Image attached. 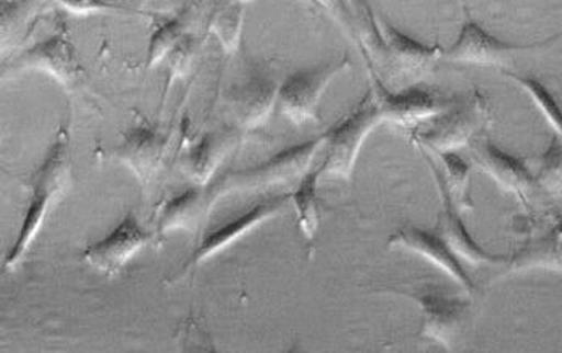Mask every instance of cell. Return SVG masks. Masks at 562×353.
<instances>
[{
	"mask_svg": "<svg viewBox=\"0 0 562 353\" xmlns=\"http://www.w3.org/2000/svg\"><path fill=\"white\" fill-rule=\"evenodd\" d=\"M68 171H70L68 129L60 128L49 152L31 176L29 207H26L19 238H16L12 250L5 255V263H3L5 270L19 265L29 252L31 242L36 238L37 231L49 212L50 204L56 201L57 195L64 191L65 184H67Z\"/></svg>",
	"mask_w": 562,
	"mask_h": 353,
	"instance_id": "obj_1",
	"label": "cell"
},
{
	"mask_svg": "<svg viewBox=\"0 0 562 353\" xmlns=\"http://www.w3.org/2000/svg\"><path fill=\"white\" fill-rule=\"evenodd\" d=\"M492 119V107L482 92L474 91L461 104L411 132V139L430 153L456 152L468 146Z\"/></svg>",
	"mask_w": 562,
	"mask_h": 353,
	"instance_id": "obj_2",
	"label": "cell"
},
{
	"mask_svg": "<svg viewBox=\"0 0 562 353\" xmlns=\"http://www.w3.org/2000/svg\"><path fill=\"white\" fill-rule=\"evenodd\" d=\"M383 123L375 91L369 89L356 109L327 132V159L321 164L324 178L351 180L364 140L376 126Z\"/></svg>",
	"mask_w": 562,
	"mask_h": 353,
	"instance_id": "obj_3",
	"label": "cell"
},
{
	"mask_svg": "<svg viewBox=\"0 0 562 353\" xmlns=\"http://www.w3.org/2000/svg\"><path fill=\"white\" fill-rule=\"evenodd\" d=\"M382 294L409 297L419 304L422 310L420 338L440 342L451 348L452 339L458 334L462 318L468 310L469 301L459 294H452L445 287L427 281L404 284L401 287H386Z\"/></svg>",
	"mask_w": 562,
	"mask_h": 353,
	"instance_id": "obj_4",
	"label": "cell"
},
{
	"mask_svg": "<svg viewBox=\"0 0 562 353\" xmlns=\"http://www.w3.org/2000/svg\"><path fill=\"white\" fill-rule=\"evenodd\" d=\"M351 68L349 57L322 65V67L307 68L290 75L280 84L279 107L281 115L301 126L304 123H318V105L322 95L327 91L330 82Z\"/></svg>",
	"mask_w": 562,
	"mask_h": 353,
	"instance_id": "obj_5",
	"label": "cell"
},
{
	"mask_svg": "<svg viewBox=\"0 0 562 353\" xmlns=\"http://www.w3.org/2000/svg\"><path fill=\"white\" fill-rule=\"evenodd\" d=\"M562 33L554 34L548 39L533 44H509L483 30L479 23L469 20L462 26L458 39L450 49L443 50V60L451 64L477 65V67H498L505 70V67L513 61L514 55L530 53V50L541 49L548 44L560 39Z\"/></svg>",
	"mask_w": 562,
	"mask_h": 353,
	"instance_id": "obj_6",
	"label": "cell"
},
{
	"mask_svg": "<svg viewBox=\"0 0 562 353\" xmlns=\"http://www.w3.org/2000/svg\"><path fill=\"white\" fill-rule=\"evenodd\" d=\"M327 144V133L306 140V143L296 144V146L286 147L280 150L276 156L270 157L266 162L256 164V167L246 168V170L235 171L226 176V183L229 186L259 187L276 186V184L290 183L293 180L306 176L310 173L315 153L321 147Z\"/></svg>",
	"mask_w": 562,
	"mask_h": 353,
	"instance_id": "obj_7",
	"label": "cell"
},
{
	"mask_svg": "<svg viewBox=\"0 0 562 353\" xmlns=\"http://www.w3.org/2000/svg\"><path fill=\"white\" fill-rule=\"evenodd\" d=\"M373 91L379 101L383 122L393 123L411 132L443 115L456 104L431 89L406 88L392 92L376 78H373Z\"/></svg>",
	"mask_w": 562,
	"mask_h": 353,
	"instance_id": "obj_8",
	"label": "cell"
},
{
	"mask_svg": "<svg viewBox=\"0 0 562 353\" xmlns=\"http://www.w3.org/2000/svg\"><path fill=\"white\" fill-rule=\"evenodd\" d=\"M380 30L389 49V68L382 82L389 80L396 86L400 82L403 89L419 82L434 67L438 58L443 57L440 46H427L401 33L385 19L379 16Z\"/></svg>",
	"mask_w": 562,
	"mask_h": 353,
	"instance_id": "obj_9",
	"label": "cell"
},
{
	"mask_svg": "<svg viewBox=\"0 0 562 353\" xmlns=\"http://www.w3.org/2000/svg\"><path fill=\"white\" fill-rule=\"evenodd\" d=\"M150 239L153 232L144 229L138 217L130 212L104 239L86 247L83 259L99 272L115 276Z\"/></svg>",
	"mask_w": 562,
	"mask_h": 353,
	"instance_id": "obj_10",
	"label": "cell"
},
{
	"mask_svg": "<svg viewBox=\"0 0 562 353\" xmlns=\"http://www.w3.org/2000/svg\"><path fill=\"white\" fill-rule=\"evenodd\" d=\"M472 160L503 191L516 195L517 201L524 205L529 204V195L537 186V181L527 159L510 156L490 139H477L472 144Z\"/></svg>",
	"mask_w": 562,
	"mask_h": 353,
	"instance_id": "obj_11",
	"label": "cell"
},
{
	"mask_svg": "<svg viewBox=\"0 0 562 353\" xmlns=\"http://www.w3.org/2000/svg\"><path fill=\"white\" fill-rule=\"evenodd\" d=\"M10 71L36 70L49 75L64 86H75L83 75L77 53L67 37L61 34L47 37L34 44L12 60Z\"/></svg>",
	"mask_w": 562,
	"mask_h": 353,
	"instance_id": "obj_12",
	"label": "cell"
},
{
	"mask_svg": "<svg viewBox=\"0 0 562 353\" xmlns=\"http://www.w3.org/2000/svg\"><path fill=\"white\" fill-rule=\"evenodd\" d=\"M290 201L291 194L273 195V197L266 198V201L254 205L251 210L245 212L241 217L232 219V221L218 226L217 229H212V231L207 232V235L202 238V241L199 242L196 250H194L193 255H191L190 262H187L181 274L187 273L188 269H193V266L204 262L209 257L221 252L225 247L233 244L236 239L251 231V229L259 226L260 223L266 221L267 218L276 217L279 212L286 207Z\"/></svg>",
	"mask_w": 562,
	"mask_h": 353,
	"instance_id": "obj_13",
	"label": "cell"
},
{
	"mask_svg": "<svg viewBox=\"0 0 562 353\" xmlns=\"http://www.w3.org/2000/svg\"><path fill=\"white\" fill-rule=\"evenodd\" d=\"M279 82L267 73H256L245 84L232 89L228 102L239 128L251 132L266 126L279 104Z\"/></svg>",
	"mask_w": 562,
	"mask_h": 353,
	"instance_id": "obj_14",
	"label": "cell"
},
{
	"mask_svg": "<svg viewBox=\"0 0 562 353\" xmlns=\"http://www.w3.org/2000/svg\"><path fill=\"white\" fill-rule=\"evenodd\" d=\"M390 247H401L411 250L417 255L424 257L428 262L441 270L465 291H474V283L462 269L458 257L451 252L450 247L445 244L443 239L435 231H425L416 226H404L400 231L394 232L389 239Z\"/></svg>",
	"mask_w": 562,
	"mask_h": 353,
	"instance_id": "obj_15",
	"label": "cell"
},
{
	"mask_svg": "<svg viewBox=\"0 0 562 353\" xmlns=\"http://www.w3.org/2000/svg\"><path fill=\"white\" fill-rule=\"evenodd\" d=\"M435 180H437L441 202H443V210H441L440 219L435 226V232L443 239L445 244L450 247L451 252L458 259L465 260L471 265H502V263H506V257L493 255V253L486 252L471 238L464 223H462L458 207L452 204L450 192L447 191V187L438 178H435Z\"/></svg>",
	"mask_w": 562,
	"mask_h": 353,
	"instance_id": "obj_16",
	"label": "cell"
},
{
	"mask_svg": "<svg viewBox=\"0 0 562 353\" xmlns=\"http://www.w3.org/2000/svg\"><path fill=\"white\" fill-rule=\"evenodd\" d=\"M169 139L149 126L132 129L116 149L115 157L130 168L140 183H150L166 157Z\"/></svg>",
	"mask_w": 562,
	"mask_h": 353,
	"instance_id": "obj_17",
	"label": "cell"
},
{
	"mask_svg": "<svg viewBox=\"0 0 562 353\" xmlns=\"http://www.w3.org/2000/svg\"><path fill=\"white\" fill-rule=\"evenodd\" d=\"M224 181L215 184V187H191L171 198L169 204L160 212L157 221V235L170 231V229L191 228L199 219L204 217L207 208L214 204L217 194L224 191Z\"/></svg>",
	"mask_w": 562,
	"mask_h": 353,
	"instance_id": "obj_18",
	"label": "cell"
},
{
	"mask_svg": "<svg viewBox=\"0 0 562 353\" xmlns=\"http://www.w3.org/2000/svg\"><path fill=\"white\" fill-rule=\"evenodd\" d=\"M239 143L236 129H217L202 137L201 143L191 150L187 159V170L198 184L204 186L212 174L224 163L226 157L235 150Z\"/></svg>",
	"mask_w": 562,
	"mask_h": 353,
	"instance_id": "obj_19",
	"label": "cell"
},
{
	"mask_svg": "<svg viewBox=\"0 0 562 353\" xmlns=\"http://www.w3.org/2000/svg\"><path fill=\"white\" fill-rule=\"evenodd\" d=\"M424 152L425 159L430 164L431 173L435 178L441 181L450 192L452 204L458 207V210L472 212L474 210V201L469 194V180H471V167L461 159L456 152L435 153L441 163V170H438L435 160L431 159L430 153Z\"/></svg>",
	"mask_w": 562,
	"mask_h": 353,
	"instance_id": "obj_20",
	"label": "cell"
},
{
	"mask_svg": "<svg viewBox=\"0 0 562 353\" xmlns=\"http://www.w3.org/2000/svg\"><path fill=\"white\" fill-rule=\"evenodd\" d=\"M548 270L562 273V228H557L544 238L524 247L509 260L507 274Z\"/></svg>",
	"mask_w": 562,
	"mask_h": 353,
	"instance_id": "obj_21",
	"label": "cell"
},
{
	"mask_svg": "<svg viewBox=\"0 0 562 353\" xmlns=\"http://www.w3.org/2000/svg\"><path fill=\"white\" fill-rule=\"evenodd\" d=\"M318 178H322L321 168L310 171L301 178L300 186L291 194V201L297 212V225L307 241H314L321 226V207H318L317 186Z\"/></svg>",
	"mask_w": 562,
	"mask_h": 353,
	"instance_id": "obj_22",
	"label": "cell"
},
{
	"mask_svg": "<svg viewBox=\"0 0 562 353\" xmlns=\"http://www.w3.org/2000/svg\"><path fill=\"white\" fill-rule=\"evenodd\" d=\"M191 13H193V7H188L173 19L166 20L156 26L150 34L149 47H147V68H154L167 58L171 49L187 36Z\"/></svg>",
	"mask_w": 562,
	"mask_h": 353,
	"instance_id": "obj_23",
	"label": "cell"
},
{
	"mask_svg": "<svg viewBox=\"0 0 562 353\" xmlns=\"http://www.w3.org/2000/svg\"><path fill=\"white\" fill-rule=\"evenodd\" d=\"M245 5L241 3H218L212 13L209 31L217 37L226 54H235L241 43Z\"/></svg>",
	"mask_w": 562,
	"mask_h": 353,
	"instance_id": "obj_24",
	"label": "cell"
},
{
	"mask_svg": "<svg viewBox=\"0 0 562 353\" xmlns=\"http://www.w3.org/2000/svg\"><path fill=\"white\" fill-rule=\"evenodd\" d=\"M502 73L510 81L519 84L532 99L535 107L540 110L541 115L547 119L548 125L554 129V135L562 137V109L558 104L554 95L548 91L543 82L533 77H524V75L513 73L509 70H502Z\"/></svg>",
	"mask_w": 562,
	"mask_h": 353,
	"instance_id": "obj_25",
	"label": "cell"
},
{
	"mask_svg": "<svg viewBox=\"0 0 562 353\" xmlns=\"http://www.w3.org/2000/svg\"><path fill=\"white\" fill-rule=\"evenodd\" d=\"M538 171L535 174L537 186L550 194L562 191V137L554 135L548 149L538 157Z\"/></svg>",
	"mask_w": 562,
	"mask_h": 353,
	"instance_id": "obj_26",
	"label": "cell"
},
{
	"mask_svg": "<svg viewBox=\"0 0 562 353\" xmlns=\"http://www.w3.org/2000/svg\"><path fill=\"white\" fill-rule=\"evenodd\" d=\"M194 55H196V39H194L193 34H187L167 55V61H169V84H167V89L170 88L171 82L187 75L191 64H193Z\"/></svg>",
	"mask_w": 562,
	"mask_h": 353,
	"instance_id": "obj_27",
	"label": "cell"
},
{
	"mask_svg": "<svg viewBox=\"0 0 562 353\" xmlns=\"http://www.w3.org/2000/svg\"><path fill=\"white\" fill-rule=\"evenodd\" d=\"M65 9L77 15H89V13L125 12L140 13L139 10L130 7L116 5L108 0H58Z\"/></svg>",
	"mask_w": 562,
	"mask_h": 353,
	"instance_id": "obj_28",
	"label": "cell"
},
{
	"mask_svg": "<svg viewBox=\"0 0 562 353\" xmlns=\"http://www.w3.org/2000/svg\"><path fill=\"white\" fill-rule=\"evenodd\" d=\"M33 0H16V2H3L2 5V39L3 43L10 39L13 34V30L25 23L26 16L31 12V5Z\"/></svg>",
	"mask_w": 562,
	"mask_h": 353,
	"instance_id": "obj_29",
	"label": "cell"
},
{
	"mask_svg": "<svg viewBox=\"0 0 562 353\" xmlns=\"http://www.w3.org/2000/svg\"><path fill=\"white\" fill-rule=\"evenodd\" d=\"M312 2L325 10L349 36L356 37V20L349 12L346 0H312Z\"/></svg>",
	"mask_w": 562,
	"mask_h": 353,
	"instance_id": "obj_30",
	"label": "cell"
},
{
	"mask_svg": "<svg viewBox=\"0 0 562 353\" xmlns=\"http://www.w3.org/2000/svg\"><path fill=\"white\" fill-rule=\"evenodd\" d=\"M221 2H224V3H241V5H245V3L251 2V0H221Z\"/></svg>",
	"mask_w": 562,
	"mask_h": 353,
	"instance_id": "obj_31",
	"label": "cell"
}]
</instances>
